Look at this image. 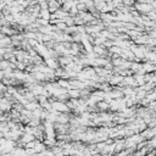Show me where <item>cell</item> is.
Here are the masks:
<instances>
[{"instance_id": "cell-1", "label": "cell", "mask_w": 156, "mask_h": 156, "mask_svg": "<svg viewBox=\"0 0 156 156\" xmlns=\"http://www.w3.org/2000/svg\"><path fill=\"white\" fill-rule=\"evenodd\" d=\"M0 140H2V137H0Z\"/></svg>"}]
</instances>
